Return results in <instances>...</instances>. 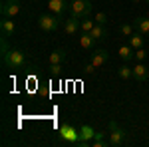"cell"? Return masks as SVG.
<instances>
[{
	"mask_svg": "<svg viewBox=\"0 0 149 147\" xmlns=\"http://www.w3.org/2000/svg\"><path fill=\"white\" fill-rule=\"evenodd\" d=\"M0 30H2V36L10 38V36L16 32V24H14V18H6V16H2V20H0Z\"/></svg>",
	"mask_w": 149,
	"mask_h": 147,
	"instance_id": "30bf717a",
	"label": "cell"
},
{
	"mask_svg": "<svg viewBox=\"0 0 149 147\" xmlns=\"http://www.w3.org/2000/svg\"><path fill=\"white\" fill-rule=\"evenodd\" d=\"M133 30H135L133 24H121V26H119V34L123 36V38H129V36L133 34Z\"/></svg>",
	"mask_w": 149,
	"mask_h": 147,
	"instance_id": "ffe728a7",
	"label": "cell"
},
{
	"mask_svg": "<svg viewBox=\"0 0 149 147\" xmlns=\"http://www.w3.org/2000/svg\"><path fill=\"white\" fill-rule=\"evenodd\" d=\"M80 135H81L80 147H88V145H92L93 137H95V131H93V127L90 123H81L80 125Z\"/></svg>",
	"mask_w": 149,
	"mask_h": 147,
	"instance_id": "8992f818",
	"label": "cell"
},
{
	"mask_svg": "<svg viewBox=\"0 0 149 147\" xmlns=\"http://www.w3.org/2000/svg\"><path fill=\"white\" fill-rule=\"evenodd\" d=\"M93 20H95V24L105 26V22H107V14H105V12H97V14L93 16Z\"/></svg>",
	"mask_w": 149,
	"mask_h": 147,
	"instance_id": "7402d4cb",
	"label": "cell"
},
{
	"mask_svg": "<svg viewBox=\"0 0 149 147\" xmlns=\"http://www.w3.org/2000/svg\"><path fill=\"white\" fill-rule=\"evenodd\" d=\"M62 28H64V32H66L68 36H74V34H78V32L81 30V20L74 18V16H70L68 20H64Z\"/></svg>",
	"mask_w": 149,
	"mask_h": 147,
	"instance_id": "ba28073f",
	"label": "cell"
},
{
	"mask_svg": "<svg viewBox=\"0 0 149 147\" xmlns=\"http://www.w3.org/2000/svg\"><path fill=\"white\" fill-rule=\"evenodd\" d=\"M147 78H149V70H147V66L143 64V62H137V66L133 68V79L135 82H147Z\"/></svg>",
	"mask_w": 149,
	"mask_h": 147,
	"instance_id": "8fae6325",
	"label": "cell"
},
{
	"mask_svg": "<svg viewBox=\"0 0 149 147\" xmlns=\"http://www.w3.org/2000/svg\"><path fill=\"white\" fill-rule=\"evenodd\" d=\"M20 12V0H6L2 4V16L6 18H14Z\"/></svg>",
	"mask_w": 149,
	"mask_h": 147,
	"instance_id": "52a82bcc",
	"label": "cell"
},
{
	"mask_svg": "<svg viewBox=\"0 0 149 147\" xmlns=\"http://www.w3.org/2000/svg\"><path fill=\"white\" fill-rule=\"evenodd\" d=\"M133 26H135V30H137L139 34H149V18L147 16H141V18H135L133 20Z\"/></svg>",
	"mask_w": 149,
	"mask_h": 147,
	"instance_id": "5bb4252c",
	"label": "cell"
},
{
	"mask_svg": "<svg viewBox=\"0 0 149 147\" xmlns=\"http://www.w3.org/2000/svg\"><path fill=\"white\" fill-rule=\"evenodd\" d=\"M92 36L97 40V42L103 40V38H105V28H103L102 24H95V26H93V30H92Z\"/></svg>",
	"mask_w": 149,
	"mask_h": 147,
	"instance_id": "d6986e66",
	"label": "cell"
},
{
	"mask_svg": "<svg viewBox=\"0 0 149 147\" xmlns=\"http://www.w3.org/2000/svg\"><path fill=\"white\" fill-rule=\"evenodd\" d=\"M93 10V4L92 0H74L72 4H70V16H74V18H78V20H84V18H88Z\"/></svg>",
	"mask_w": 149,
	"mask_h": 147,
	"instance_id": "7a4b0ae2",
	"label": "cell"
},
{
	"mask_svg": "<svg viewBox=\"0 0 149 147\" xmlns=\"http://www.w3.org/2000/svg\"><path fill=\"white\" fill-rule=\"evenodd\" d=\"M107 133H109V145L111 147H119L123 145V141H125V129L123 127H119L117 125V121H109V125H107Z\"/></svg>",
	"mask_w": 149,
	"mask_h": 147,
	"instance_id": "5b68a950",
	"label": "cell"
},
{
	"mask_svg": "<svg viewBox=\"0 0 149 147\" xmlns=\"http://www.w3.org/2000/svg\"><path fill=\"white\" fill-rule=\"evenodd\" d=\"M133 2H147V0H133Z\"/></svg>",
	"mask_w": 149,
	"mask_h": 147,
	"instance_id": "4316f807",
	"label": "cell"
},
{
	"mask_svg": "<svg viewBox=\"0 0 149 147\" xmlns=\"http://www.w3.org/2000/svg\"><path fill=\"white\" fill-rule=\"evenodd\" d=\"M81 70H84V74H86V76H90V74H93V72H95L97 68H95V66H93L92 62H90V64H86V66H84Z\"/></svg>",
	"mask_w": 149,
	"mask_h": 147,
	"instance_id": "d4e9b609",
	"label": "cell"
},
{
	"mask_svg": "<svg viewBox=\"0 0 149 147\" xmlns=\"http://www.w3.org/2000/svg\"><path fill=\"white\" fill-rule=\"evenodd\" d=\"M0 50H2V56H4L6 52H10V48H8V38H6V36H2V48H0Z\"/></svg>",
	"mask_w": 149,
	"mask_h": 147,
	"instance_id": "484cf974",
	"label": "cell"
},
{
	"mask_svg": "<svg viewBox=\"0 0 149 147\" xmlns=\"http://www.w3.org/2000/svg\"><path fill=\"white\" fill-rule=\"evenodd\" d=\"M50 74L58 78V76H62V64H50Z\"/></svg>",
	"mask_w": 149,
	"mask_h": 147,
	"instance_id": "603a6c76",
	"label": "cell"
},
{
	"mask_svg": "<svg viewBox=\"0 0 149 147\" xmlns=\"http://www.w3.org/2000/svg\"><path fill=\"white\" fill-rule=\"evenodd\" d=\"M107 60H109V54L105 52V50H95V52H92V62L95 68H103L105 64H107Z\"/></svg>",
	"mask_w": 149,
	"mask_h": 147,
	"instance_id": "9c48e42d",
	"label": "cell"
},
{
	"mask_svg": "<svg viewBox=\"0 0 149 147\" xmlns=\"http://www.w3.org/2000/svg\"><path fill=\"white\" fill-rule=\"evenodd\" d=\"M60 139L64 143H72V145H80L81 135H80V127L76 129L72 123H62L60 125Z\"/></svg>",
	"mask_w": 149,
	"mask_h": 147,
	"instance_id": "3957f363",
	"label": "cell"
},
{
	"mask_svg": "<svg viewBox=\"0 0 149 147\" xmlns=\"http://www.w3.org/2000/svg\"><path fill=\"white\" fill-rule=\"evenodd\" d=\"M64 60H66V48H58V50H54V52L50 54V58H48L50 64H64Z\"/></svg>",
	"mask_w": 149,
	"mask_h": 147,
	"instance_id": "9a60e30c",
	"label": "cell"
},
{
	"mask_svg": "<svg viewBox=\"0 0 149 147\" xmlns=\"http://www.w3.org/2000/svg\"><path fill=\"white\" fill-rule=\"evenodd\" d=\"M62 24H64L62 16H58V14H54V12L42 14V16L38 18V26H40V30H44V32H56Z\"/></svg>",
	"mask_w": 149,
	"mask_h": 147,
	"instance_id": "277c9868",
	"label": "cell"
},
{
	"mask_svg": "<svg viewBox=\"0 0 149 147\" xmlns=\"http://www.w3.org/2000/svg\"><path fill=\"white\" fill-rule=\"evenodd\" d=\"M117 76L121 79H131L133 78V68H129V66H121V68H117Z\"/></svg>",
	"mask_w": 149,
	"mask_h": 147,
	"instance_id": "ac0fdd59",
	"label": "cell"
},
{
	"mask_svg": "<svg viewBox=\"0 0 149 147\" xmlns=\"http://www.w3.org/2000/svg\"><path fill=\"white\" fill-rule=\"evenodd\" d=\"M147 4H149V0H147Z\"/></svg>",
	"mask_w": 149,
	"mask_h": 147,
	"instance_id": "83f0119b",
	"label": "cell"
},
{
	"mask_svg": "<svg viewBox=\"0 0 149 147\" xmlns=\"http://www.w3.org/2000/svg\"><path fill=\"white\" fill-rule=\"evenodd\" d=\"M93 26H95V20H92V18H84V20H81V32H92Z\"/></svg>",
	"mask_w": 149,
	"mask_h": 147,
	"instance_id": "44dd1931",
	"label": "cell"
},
{
	"mask_svg": "<svg viewBox=\"0 0 149 147\" xmlns=\"http://www.w3.org/2000/svg\"><path fill=\"white\" fill-rule=\"evenodd\" d=\"M129 46H131L133 50H139V48H143V34H139V32H133V34L129 36Z\"/></svg>",
	"mask_w": 149,
	"mask_h": 147,
	"instance_id": "e0dca14e",
	"label": "cell"
},
{
	"mask_svg": "<svg viewBox=\"0 0 149 147\" xmlns=\"http://www.w3.org/2000/svg\"><path fill=\"white\" fill-rule=\"evenodd\" d=\"M2 64L8 70H22L26 68V54L20 48H10V52L2 56Z\"/></svg>",
	"mask_w": 149,
	"mask_h": 147,
	"instance_id": "6da1fadb",
	"label": "cell"
},
{
	"mask_svg": "<svg viewBox=\"0 0 149 147\" xmlns=\"http://www.w3.org/2000/svg\"><path fill=\"white\" fill-rule=\"evenodd\" d=\"M117 54H119V58L123 60V62H129L131 58L135 56V50L131 48L129 44H123V46H119V50H117Z\"/></svg>",
	"mask_w": 149,
	"mask_h": 147,
	"instance_id": "2e32d148",
	"label": "cell"
},
{
	"mask_svg": "<svg viewBox=\"0 0 149 147\" xmlns=\"http://www.w3.org/2000/svg\"><path fill=\"white\" fill-rule=\"evenodd\" d=\"M147 36H149V34H147Z\"/></svg>",
	"mask_w": 149,
	"mask_h": 147,
	"instance_id": "f1b7e54d",
	"label": "cell"
},
{
	"mask_svg": "<svg viewBox=\"0 0 149 147\" xmlns=\"http://www.w3.org/2000/svg\"><path fill=\"white\" fill-rule=\"evenodd\" d=\"M135 60H137V62H143V60H145V58H147V52H145V50H143V48H139V50H135Z\"/></svg>",
	"mask_w": 149,
	"mask_h": 147,
	"instance_id": "cb8c5ba5",
	"label": "cell"
},
{
	"mask_svg": "<svg viewBox=\"0 0 149 147\" xmlns=\"http://www.w3.org/2000/svg\"><path fill=\"white\" fill-rule=\"evenodd\" d=\"M48 8H50V12L62 16L64 12L68 10V0H48Z\"/></svg>",
	"mask_w": 149,
	"mask_h": 147,
	"instance_id": "7c38bea8",
	"label": "cell"
},
{
	"mask_svg": "<svg viewBox=\"0 0 149 147\" xmlns=\"http://www.w3.org/2000/svg\"><path fill=\"white\" fill-rule=\"evenodd\" d=\"M78 40H80V46L84 48V50H93V46H95V42H97V40L92 36V32H81Z\"/></svg>",
	"mask_w": 149,
	"mask_h": 147,
	"instance_id": "4fadbf2b",
	"label": "cell"
}]
</instances>
